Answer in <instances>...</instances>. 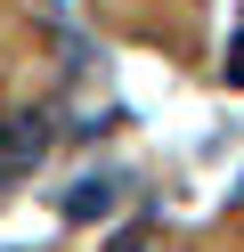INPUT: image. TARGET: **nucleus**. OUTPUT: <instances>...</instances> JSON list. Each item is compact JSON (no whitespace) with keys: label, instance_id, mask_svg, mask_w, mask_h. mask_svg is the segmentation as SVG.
<instances>
[{"label":"nucleus","instance_id":"1","mask_svg":"<svg viewBox=\"0 0 244 252\" xmlns=\"http://www.w3.org/2000/svg\"><path fill=\"white\" fill-rule=\"evenodd\" d=\"M41 147H49V130H41L33 114H16L8 130H0V179H16L25 163H41Z\"/></svg>","mask_w":244,"mask_h":252},{"label":"nucleus","instance_id":"2","mask_svg":"<svg viewBox=\"0 0 244 252\" xmlns=\"http://www.w3.org/2000/svg\"><path fill=\"white\" fill-rule=\"evenodd\" d=\"M114 195H122V179H81L73 195H65V212H73V220H98V212H114Z\"/></svg>","mask_w":244,"mask_h":252},{"label":"nucleus","instance_id":"3","mask_svg":"<svg viewBox=\"0 0 244 252\" xmlns=\"http://www.w3.org/2000/svg\"><path fill=\"white\" fill-rule=\"evenodd\" d=\"M114 252H155V236H146V228H130V236H114Z\"/></svg>","mask_w":244,"mask_h":252},{"label":"nucleus","instance_id":"4","mask_svg":"<svg viewBox=\"0 0 244 252\" xmlns=\"http://www.w3.org/2000/svg\"><path fill=\"white\" fill-rule=\"evenodd\" d=\"M228 82H244V33L228 41Z\"/></svg>","mask_w":244,"mask_h":252}]
</instances>
